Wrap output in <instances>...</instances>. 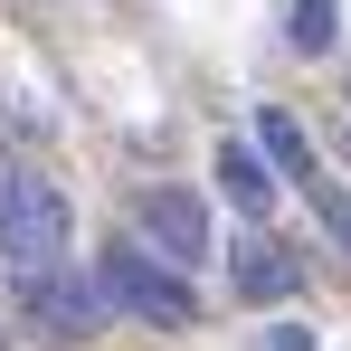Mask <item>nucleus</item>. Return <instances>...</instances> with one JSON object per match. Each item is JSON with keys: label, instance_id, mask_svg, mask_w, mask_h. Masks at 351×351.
I'll return each instance as SVG.
<instances>
[{"label": "nucleus", "instance_id": "423d86ee", "mask_svg": "<svg viewBox=\"0 0 351 351\" xmlns=\"http://www.w3.org/2000/svg\"><path fill=\"white\" fill-rule=\"evenodd\" d=\"M219 180H228V199L247 209V219H266V209H276V171H266L247 143H219Z\"/></svg>", "mask_w": 351, "mask_h": 351}, {"label": "nucleus", "instance_id": "9d476101", "mask_svg": "<svg viewBox=\"0 0 351 351\" xmlns=\"http://www.w3.org/2000/svg\"><path fill=\"white\" fill-rule=\"evenodd\" d=\"M247 351H313V323H294V313H276V323H266V332H256Z\"/></svg>", "mask_w": 351, "mask_h": 351}, {"label": "nucleus", "instance_id": "20e7f679", "mask_svg": "<svg viewBox=\"0 0 351 351\" xmlns=\"http://www.w3.org/2000/svg\"><path fill=\"white\" fill-rule=\"evenodd\" d=\"M133 228L152 237V256H162L171 276L209 256V209H199L190 190H143V209H133Z\"/></svg>", "mask_w": 351, "mask_h": 351}, {"label": "nucleus", "instance_id": "0eeeda50", "mask_svg": "<svg viewBox=\"0 0 351 351\" xmlns=\"http://www.w3.org/2000/svg\"><path fill=\"white\" fill-rule=\"evenodd\" d=\"M285 48L294 58H332L342 48V0H294L285 10Z\"/></svg>", "mask_w": 351, "mask_h": 351}, {"label": "nucleus", "instance_id": "7ed1b4c3", "mask_svg": "<svg viewBox=\"0 0 351 351\" xmlns=\"http://www.w3.org/2000/svg\"><path fill=\"white\" fill-rule=\"evenodd\" d=\"M19 304H29V323H38L48 342H86V332L105 323V294L86 285V276H66V266H48V276H19Z\"/></svg>", "mask_w": 351, "mask_h": 351}, {"label": "nucleus", "instance_id": "6e6552de", "mask_svg": "<svg viewBox=\"0 0 351 351\" xmlns=\"http://www.w3.org/2000/svg\"><path fill=\"white\" fill-rule=\"evenodd\" d=\"M256 143H266V162H276L285 180H304V171H313V143H304V123H294L285 105H256Z\"/></svg>", "mask_w": 351, "mask_h": 351}, {"label": "nucleus", "instance_id": "39448f33", "mask_svg": "<svg viewBox=\"0 0 351 351\" xmlns=\"http://www.w3.org/2000/svg\"><path fill=\"white\" fill-rule=\"evenodd\" d=\"M228 285L247 294V304H276V294L304 285V256H294L285 237H247V247H237V266H228Z\"/></svg>", "mask_w": 351, "mask_h": 351}, {"label": "nucleus", "instance_id": "f03ea898", "mask_svg": "<svg viewBox=\"0 0 351 351\" xmlns=\"http://www.w3.org/2000/svg\"><path fill=\"white\" fill-rule=\"evenodd\" d=\"M95 294L123 304V313H143V323H162V332H190V323H199V294L180 285L162 256H143V237H114V247L95 256Z\"/></svg>", "mask_w": 351, "mask_h": 351}, {"label": "nucleus", "instance_id": "1a4fd4ad", "mask_svg": "<svg viewBox=\"0 0 351 351\" xmlns=\"http://www.w3.org/2000/svg\"><path fill=\"white\" fill-rule=\"evenodd\" d=\"M294 190H304V209H313V219L332 228V247L351 256V190H342V180H323V171H304Z\"/></svg>", "mask_w": 351, "mask_h": 351}, {"label": "nucleus", "instance_id": "f257e3e1", "mask_svg": "<svg viewBox=\"0 0 351 351\" xmlns=\"http://www.w3.org/2000/svg\"><path fill=\"white\" fill-rule=\"evenodd\" d=\"M66 237H76L66 190L38 180V171H19V162H0V256H10V276H48V266H66Z\"/></svg>", "mask_w": 351, "mask_h": 351}]
</instances>
